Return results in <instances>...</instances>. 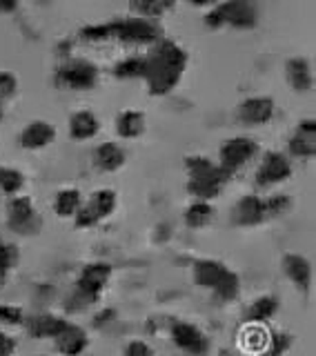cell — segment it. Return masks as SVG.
I'll use <instances>...</instances> for the list:
<instances>
[{
  "label": "cell",
  "mask_w": 316,
  "mask_h": 356,
  "mask_svg": "<svg viewBox=\"0 0 316 356\" xmlns=\"http://www.w3.org/2000/svg\"><path fill=\"white\" fill-rule=\"evenodd\" d=\"M256 152H258V145L252 138H247V136L230 138L228 143H223V147L219 152V167L225 174H234L236 170H241Z\"/></svg>",
  "instance_id": "30bf717a"
},
{
  "label": "cell",
  "mask_w": 316,
  "mask_h": 356,
  "mask_svg": "<svg viewBox=\"0 0 316 356\" xmlns=\"http://www.w3.org/2000/svg\"><path fill=\"white\" fill-rule=\"evenodd\" d=\"M25 321L22 309L16 305H0V323H9V325H20Z\"/></svg>",
  "instance_id": "d6a6232c"
},
{
  "label": "cell",
  "mask_w": 316,
  "mask_h": 356,
  "mask_svg": "<svg viewBox=\"0 0 316 356\" xmlns=\"http://www.w3.org/2000/svg\"><path fill=\"white\" fill-rule=\"evenodd\" d=\"M83 200H81V192L74 187L70 189H61L58 194H56V200H54V209L56 214L61 218H70V216H76V211L81 209Z\"/></svg>",
  "instance_id": "d4e9b609"
},
{
  "label": "cell",
  "mask_w": 316,
  "mask_h": 356,
  "mask_svg": "<svg viewBox=\"0 0 316 356\" xmlns=\"http://www.w3.org/2000/svg\"><path fill=\"white\" fill-rule=\"evenodd\" d=\"M56 138V129L52 122L47 120H33L22 129L20 134V145L25 149H40L47 147V145Z\"/></svg>",
  "instance_id": "e0dca14e"
},
{
  "label": "cell",
  "mask_w": 316,
  "mask_h": 356,
  "mask_svg": "<svg viewBox=\"0 0 316 356\" xmlns=\"http://www.w3.org/2000/svg\"><path fill=\"white\" fill-rule=\"evenodd\" d=\"M111 278V265L109 263H89L83 267L81 276L76 281L74 294L67 298V309L81 312L87 305H92L94 300L103 294L105 285Z\"/></svg>",
  "instance_id": "5b68a950"
},
{
  "label": "cell",
  "mask_w": 316,
  "mask_h": 356,
  "mask_svg": "<svg viewBox=\"0 0 316 356\" xmlns=\"http://www.w3.org/2000/svg\"><path fill=\"white\" fill-rule=\"evenodd\" d=\"M98 131H100V120L89 109H81V111H76V114H72L70 118L72 138L87 140V138H94Z\"/></svg>",
  "instance_id": "d6986e66"
},
{
  "label": "cell",
  "mask_w": 316,
  "mask_h": 356,
  "mask_svg": "<svg viewBox=\"0 0 316 356\" xmlns=\"http://www.w3.org/2000/svg\"><path fill=\"white\" fill-rule=\"evenodd\" d=\"M25 187V176H22L14 167H0V189L9 196L20 194V189Z\"/></svg>",
  "instance_id": "4316f807"
},
{
  "label": "cell",
  "mask_w": 316,
  "mask_h": 356,
  "mask_svg": "<svg viewBox=\"0 0 316 356\" xmlns=\"http://www.w3.org/2000/svg\"><path fill=\"white\" fill-rule=\"evenodd\" d=\"M283 270H285V274L292 283H294L299 289H303V292H308L310 283H312V265L306 256L285 254L283 256Z\"/></svg>",
  "instance_id": "ac0fdd59"
},
{
  "label": "cell",
  "mask_w": 316,
  "mask_h": 356,
  "mask_svg": "<svg viewBox=\"0 0 316 356\" xmlns=\"http://www.w3.org/2000/svg\"><path fill=\"white\" fill-rule=\"evenodd\" d=\"M265 218H267V214H265V200L254 196V194L243 196L239 203L234 205V209H232L234 225L252 227V225H258V222H263Z\"/></svg>",
  "instance_id": "4fadbf2b"
},
{
  "label": "cell",
  "mask_w": 316,
  "mask_h": 356,
  "mask_svg": "<svg viewBox=\"0 0 316 356\" xmlns=\"http://www.w3.org/2000/svg\"><path fill=\"white\" fill-rule=\"evenodd\" d=\"M285 76L292 89H297V92H308L314 85V76L306 58H290L285 63Z\"/></svg>",
  "instance_id": "ffe728a7"
},
{
  "label": "cell",
  "mask_w": 316,
  "mask_h": 356,
  "mask_svg": "<svg viewBox=\"0 0 316 356\" xmlns=\"http://www.w3.org/2000/svg\"><path fill=\"white\" fill-rule=\"evenodd\" d=\"M116 78H143L145 76V58L141 56H129L114 67Z\"/></svg>",
  "instance_id": "83f0119b"
},
{
  "label": "cell",
  "mask_w": 316,
  "mask_h": 356,
  "mask_svg": "<svg viewBox=\"0 0 316 356\" xmlns=\"http://www.w3.org/2000/svg\"><path fill=\"white\" fill-rule=\"evenodd\" d=\"M56 343V350L65 356H78L87 350V332L83 327L74 325V323H67L65 330L54 339Z\"/></svg>",
  "instance_id": "2e32d148"
},
{
  "label": "cell",
  "mask_w": 316,
  "mask_h": 356,
  "mask_svg": "<svg viewBox=\"0 0 316 356\" xmlns=\"http://www.w3.org/2000/svg\"><path fill=\"white\" fill-rule=\"evenodd\" d=\"M67 321L61 316H54V314H40V316H33L29 321V334L36 339H56L58 334L65 330Z\"/></svg>",
  "instance_id": "7402d4cb"
},
{
  "label": "cell",
  "mask_w": 316,
  "mask_h": 356,
  "mask_svg": "<svg viewBox=\"0 0 316 356\" xmlns=\"http://www.w3.org/2000/svg\"><path fill=\"white\" fill-rule=\"evenodd\" d=\"M114 209H116V192H111V189H98L76 211L74 222L76 227H92L98 220L107 218Z\"/></svg>",
  "instance_id": "ba28073f"
},
{
  "label": "cell",
  "mask_w": 316,
  "mask_h": 356,
  "mask_svg": "<svg viewBox=\"0 0 316 356\" xmlns=\"http://www.w3.org/2000/svg\"><path fill=\"white\" fill-rule=\"evenodd\" d=\"M256 356H272V354H269V352H265V354H256Z\"/></svg>",
  "instance_id": "f35d334b"
},
{
  "label": "cell",
  "mask_w": 316,
  "mask_h": 356,
  "mask_svg": "<svg viewBox=\"0 0 316 356\" xmlns=\"http://www.w3.org/2000/svg\"><path fill=\"white\" fill-rule=\"evenodd\" d=\"M290 176H292V163L287 161V156H283L281 152H267L256 172V185L269 187L287 181Z\"/></svg>",
  "instance_id": "7c38bea8"
},
{
  "label": "cell",
  "mask_w": 316,
  "mask_h": 356,
  "mask_svg": "<svg viewBox=\"0 0 316 356\" xmlns=\"http://www.w3.org/2000/svg\"><path fill=\"white\" fill-rule=\"evenodd\" d=\"M194 281L200 287H207L214 289L221 300H234L239 296V274L232 272L228 265H223L219 261H212V259H203L194 263Z\"/></svg>",
  "instance_id": "277c9868"
},
{
  "label": "cell",
  "mask_w": 316,
  "mask_h": 356,
  "mask_svg": "<svg viewBox=\"0 0 316 356\" xmlns=\"http://www.w3.org/2000/svg\"><path fill=\"white\" fill-rule=\"evenodd\" d=\"M258 20L256 7L247 0H230V3H219L214 5L212 11H207L205 22L210 27H223V25H232V27H254Z\"/></svg>",
  "instance_id": "8992f818"
},
{
  "label": "cell",
  "mask_w": 316,
  "mask_h": 356,
  "mask_svg": "<svg viewBox=\"0 0 316 356\" xmlns=\"http://www.w3.org/2000/svg\"><path fill=\"white\" fill-rule=\"evenodd\" d=\"M109 318H114V309H105L103 314H96L94 325H96V327H98V325H105V323H107Z\"/></svg>",
  "instance_id": "8d00e7d4"
},
{
  "label": "cell",
  "mask_w": 316,
  "mask_h": 356,
  "mask_svg": "<svg viewBox=\"0 0 316 356\" xmlns=\"http://www.w3.org/2000/svg\"><path fill=\"white\" fill-rule=\"evenodd\" d=\"M81 36H85L87 40L118 38L123 42L150 44L158 40L161 29L148 18H120V20L103 22V25H87L81 29Z\"/></svg>",
  "instance_id": "7a4b0ae2"
},
{
  "label": "cell",
  "mask_w": 316,
  "mask_h": 356,
  "mask_svg": "<svg viewBox=\"0 0 316 356\" xmlns=\"http://www.w3.org/2000/svg\"><path fill=\"white\" fill-rule=\"evenodd\" d=\"M314 140H316V120L314 118L301 120L297 134L287 143L290 154L297 156V159H314V154H316Z\"/></svg>",
  "instance_id": "5bb4252c"
},
{
  "label": "cell",
  "mask_w": 316,
  "mask_h": 356,
  "mask_svg": "<svg viewBox=\"0 0 316 356\" xmlns=\"http://www.w3.org/2000/svg\"><path fill=\"white\" fill-rule=\"evenodd\" d=\"M56 78H58L61 85L70 89H92L98 81V70L94 63L85 58H70L61 65Z\"/></svg>",
  "instance_id": "9c48e42d"
},
{
  "label": "cell",
  "mask_w": 316,
  "mask_h": 356,
  "mask_svg": "<svg viewBox=\"0 0 316 356\" xmlns=\"http://www.w3.org/2000/svg\"><path fill=\"white\" fill-rule=\"evenodd\" d=\"M7 225L16 234H36L42 225L29 196H14L7 205Z\"/></svg>",
  "instance_id": "52a82bcc"
},
{
  "label": "cell",
  "mask_w": 316,
  "mask_h": 356,
  "mask_svg": "<svg viewBox=\"0 0 316 356\" xmlns=\"http://www.w3.org/2000/svg\"><path fill=\"white\" fill-rule=\"evenodd\" d=\"M16 76L14 74H9V72H0V100H5L9 96H14L16 92Z\"/></svg>",
  "instance_id": "836d02e7"
},
{
  "label": "cell",
  "mask_w": 316,
  "mask_h": 356,
  "mask_svg": "<svg viewBox=\"0 0 316 356\" xmlns=\"http://www.w3.org/2000/svg\"><path fill=\"white\" fill-rule=\"evenodd\" d=\"M172 7H174V3H150V0H145V3H132V9L139 11L141 18H148V20L158 18Z\"/></svg>",
  "instance_id": "f1b7e54d"
},
{
  "label": "cell",
  "mask_w": 316,
  "mask_h": 356,
  "mask_svg": "<svg viewBox=\"0 0 316 356\" xmlns=\"http://www.w3.org/2000/svg\"><path fill=\"white\" fill-rule=\"evenodd\" d=\"M16 352V341L9 334L0 332V356H14Z\"/></svg>",
  "instance_id": "d590c367"
},
{
  "label": "cell",
  "mask_w": 316,
  "mask_h": 356,
  "mask_svg": "<svg viewBox=\"0 0 316 356\" xmlns=\"http://www.w3.org/2000/svg\"><path fill=\"white\" fill-rule=\"evenodd\" d=\"M239 116L247 125H265L274 116V100L267 96H252L243 100Z\"/></svg>",
  "instance_id": "9a60e30c"
},
{
  "label": "cell",
  "mask_w": 316,
  "mask_h": 356,
  "mask_svg": "<svg viewBox=\"0 0 316 356\" xmlns=\"http://www.w3.org/2000/svg\"><path fill=\"white\" fill-rule=\"evenodd\" d=\"M172 341L178 350H183L191 356H203L210 350V341L194 323L178 321L172 325Z\"/></svg>",
  "instance_id": "8fae6325"
},
{
  "label": "cell",
  "mask_w": 316,
  "mask_h": 356,
  "mask_svg": "<svg viewBox=\"0 0 316 356\" xmlns=\"http://www.w3.org/2000/svg\"><path fill=\"white\" fill-rule=\"evenodd\" d=\"M125 356H154V350L145 341H132L125 348Z\"/></svg>",
  "instance_id": "e575fe53"
},
{
  "label": "cell",
  "mask_w": 316,
  "mask_h": 356,
  "mask_svg": "<svg viewBox=\"0 0 316 356\" xmlns=\"http://www.w3.org/2000/svg\"><path fill=\"white\" fill-rule=\"evenodd\" d=\"M187 67V51L174 40L158 42V47L145 58V81L150 94L163 96L178 85Z\"/></svg>",
  "instance_id": "6da1fadb"
},
{
  "label": "cell",
  "mask_w": 316,
  "mask_h": 356,
  "mask_svg": "<svg viewBox=\"0 0 316 356\" xmlns=\"http://www.w3.org/2000/svg\"><path fill=\"white\" fill-rule=\"evenodd\" d=\"M272 350H269V354L272 356H281V354H285L290 348H292V343H294V339L290 337L287 332H274L272 334Z\"/></svg>",
  "instance_id": "1f68e13d"
},
{
  "label": "cell",
  "mask_w": 316,
  "mask_h": 356,
  "mask_svg": "<svg viewBox=\"0 0 316 356\" xmlns=\"http://www.w3.org/2000/svg\"><path fill=\"white\" fill-rule=\"evenodd\" d=\"M145 129V116L139 109H125L116 118V131L120 138H136Z\"/></svg>",
  "instance_id": "603a6c76"
},
{
  "label": "cell",
  "mask_w": 316,
  "mask_h": 356,
  "mask_svg": "<svg viewBox=\"0 0 316 356\" xmlns=\"http://www.w3.org/2000/svg\"><path fill=\"white\" fill-rule=\"evenodd\" d=\"M263 200H265V214L267 216H278L290 207V198L285 194H276V196H269Z\"/></svg>",
  "instance_id": "4dcf8cb0"
},
{
  "label": "cell",
  "mask_w": 316,
  "mask_h": 356,
  "mask_svg": "<svg viewBox=\"0 0 316 356\" xmlns=\"http://www.w3.org/2000/svg\"><path fill=\"white\" fill-rule=\"evenodd\" d=\"M5 278H7V272H3V270H0V285L5 283Z\"/></svg>",
  "instance_id": "74e56055"
},
{
  "label": "cell",
  "mask_w": 316,
  "mask_h": 356,
  "mask_svg": "<svg viewBox=\"0 0 316 356\" xmlns=\"http://www.w3.org/2000/svg\"><path fill=\"white\" fill-rule=\"evenodd\" d=\"M18 259H20V254H18L16 245L0 241V270L9 274V270H14L18 265Z\"/></svg>",
  "instance_id": "f546056e"
},
{
  "label": "cell",
  "mask_w": 316,
  "mask_h": 356,
  "mask_svg": "<svg viewBox=\"0 0 316 356\" xmlns=\"http://www.w3.org/2000/svg\"><path fill=\"white\" fill-rule=\"evenodd\" d=\"M278 312V298L276 296H258L254 303L247 309V321L252 325H258V323H265L269 321Z\"/></svg>",
  "instance_id": "cb8c5ba5"
},
{
  "label": "cell",
  "mask_w": 316,
  "mask_h": 356,
  "mask_svg": "<svg viewBox=\"0 0 316 356\" xmlns=\"http://www.w3.org/2000/svg\"><path fill=\"white\" fill-rule=\"evenodd\" d=\"M185 167L189 172L187 192L194 194L198 200H205V203L219 196L230 178V174H225L216 163H212L205 156H189L185 159Z\"/></svg>",
  "instance_id": "3957f363"
},
{
  "label": "cell",
  "mask_w": 316,
  "mask_h": 356,
  "mask_svg": "<svg viewBox=\"0 0 316 356\" xmlns=\"http://www.w3.org/2000/svg\"><path fill=\"white\" fill-rule=\"evenodd\" d=\"M94 163L103 172H116L125 165V152H123V147L116 143H103L94 152Z\"/></svg>",
  "instance_id": "44dd1931"
},
{
  "label": "cell",
  "mask_w": 316,
  "mask_h": 356,
  "mask_svg": "<svg viewBox=\"0 0 316 356\" xmlns=\"http://www.w3.org/2000/svg\"><path fill=\"white\" fill-rule=\"evenodd\" d=\"M212 218H214V207L205 203V200H196V203H191L185 209V222L194 229L210 225Z\"/></svg>",
  "instance_id": "484cf974"
}]
</instances>
